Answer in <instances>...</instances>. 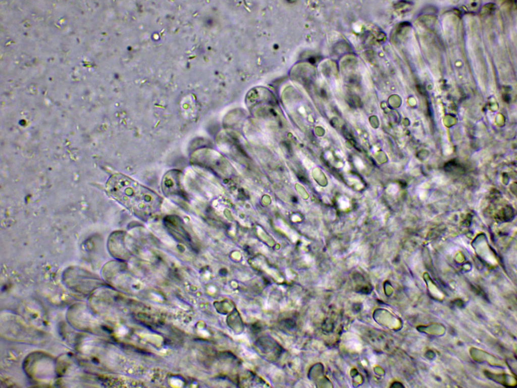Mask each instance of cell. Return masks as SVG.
I'll return each instance as SVG.
<instances>
[{
  "label": "cell",
  "instance_id": "6da1fadb",
  "mask_svg": "<svg viewBox=\"0 0 517 388\" xmlns=\"http://www.w3.org/2000/svg\"><path fill=\"white\" fill-rule=\"evenodd\" d=\"M107 189L113 198L139 214H148L160 204L156 193L121 174L110 178Z\"/></svg>",
  "mask_w": 517,
  "mask_h": 388
},
{
  "label": "cell",
  "instance_id": "7a4b0ae2",
  "mask_svg": "<svg viewBox=\"0 0 517 388\" xmlns=\"http://www.w3.org/2000/svg\"><path fill=\"white\" fill-rule=\"evenodd\" d=\"M339 204L341 208H345L347 207L348 206V202L346 201L345 198H341V201L339 202Z\"/></svg>",
  "mask_w": 517,
  "mask_h": 388
}]
</instances>
